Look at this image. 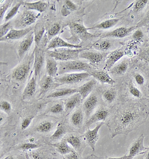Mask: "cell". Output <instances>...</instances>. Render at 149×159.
<instances>
[{
    "instance_id": "26",
    "label": "cell",
    "mask_w": 149,
    "mask_h": 159,
    "mask_svg": "<svg viewBox=\"0 0 149 159\" xmlns=\"http://www.w3.org/2000/svg\"><path fill=\"white\" fill-rule=\"evenodd\" d=\"M71 29L75 34L81 38H87V37L92 36L89 32H87V28L84 27L80 23H72L71 25Z\"/></svg>"
},
{
    "instance_id": "24",
    "label": "cell",
    "mask_w": 149,
    "mask_h": 159,
    "mask_svg": "<svg viewBox=\"0 0 149 159\" xmlns=\"http://www.w3.org/2000/svg\"><path fill=\"white\" fill-rule=\"evenodd\" d=\"M119 18H114V19H109L106 20L102 22V23L94 25L93 26L90 28H87L88 30L90 29H109L115 26L119 21Z\"/></svg>"
},
{
    "instance_id": "34",
    "label": "cell",
    "mask_w": 149,
    "mask_h": 159,
    "mask_svg": "<svg viewBox=\"0 0 149 159\" xmlns=\"http://www.w3.org/2000/svg\"><path fill=\"white\" fill-rule=\"evenodd\" d=\"M65 140L74 149H78L81 145V141L80 138L76 135H74V134H71V135L68 136Z\"/></svg>"
},
{
    "instance_id": "46",
    "label": "cell",
    "mask_w": 149,
    "mask_h": 159,
    "mask_svg": "<svg viewBox=\"0 0 149 159\" xmlns=\"http://www.w3.org/2000/svg\"><path fill=\"white\" fill-rule=\"evenodd\" d=\"M33 119H34V116H28V117H26L25 118V119H23L21 123L22 130H25V129L28 128V126L31 125V123H32Z\"/></svg>"
},
{
    "instance_id": "9",
    "label": "cell",
    "mask_w": 149,
    "mask_h": 159,
    "mask_svg": "<svg viewBox=\"0 0 149 159\" xmlns=\"http://www.w3.org/2000/svg\"><path fill=\"white\" fill-rule=\"evenodd\" d=\"M79 58L88 61L92 65H98L102 61L104 58V55L99 52L95 51H82L80 53Z\"/></svg>"
},
{
    "instance_id": "52",
    "label": "cell",
    "mask_w": 149,
    "mask_h": 159,
    "mask_svg": "<svg viewBox=\"0 0 149 159\" xmlns=\"http://www.w3.org/2000/svg\"><path fill=\"white\" fill-rule=\"evenodd\" d=\"M141 58L144 60L146 61L149 62V47L147 49L143 52L141 55Z\"/></svg>"
},
{
    "instance_id": "7",
    "label": "cell",
    "mask_w": 149,
    "mask_h": 159,
    "mask_svg": "<svg viewBox=\"0 0 149 159\" xmlns=\"http://www.w3.org/2000/svg\"><path fill=\"white\" fill-rule=\"evenodd\" d=\"M145 138V134H142L134 142L133 144L131 145V147H130L129 152H128V159H134L139 154L146 151L147 147H145L144 146Z\"/></svg>"
},
{
    "instance_id": "35",
    "label": "cell",
    "mask_w": 149,
    "mask_h": 159,
    "mask_svg": "<svg viewBox=\"0 0 149 159\" xmlns=\"http://www.w3.org/2000/svg\"><path fill=\"white\" fill-rule=\"evenodd\" d=\"M116 97V91L114 89H108L103 93V99L107 102L112 103Z\"/></svg>"
},
{
    "instance_id": "17",
    "label": "cell",
    "mask_w": 149,
    "mask_h": 159,
    "mask_svg": "<svg viewBox=\"0 0 149 159\" xmlns=\"http://www.w3.org/2000/svg\"><path fill=\"white\" fill-rule=\"evenodd\" d=\"M34 41V34L33 33H30L28 34L25 38L22 40L21 43H20L19 47H18L17 52L20 58H23L25 53L28 51L32 47L33 42Z\"/></svg>"
},
{
    "instance_id": "30",
    "label": "cell",
    "mask_w": 149,
    "mask_h": 159,
    "mask_svg": "<svg viewBox=\"0 0 149 159\" xmlns=\"http://www.w3.org/2000/svg\"><path fill=\"white\" fill-rule=\"evenodd\" d=\"M53 83V78L49 75H45L40 82V88L41 93H46L49 90Z\"/></svg>"
},
{
    "instance_id": "19",
    "label": "cell",
    "mask_w": 149,
    "mask_h": 159,
    "mask_svg": "<svg viewBox=\"0 0 149 159\" xmlns=\"http://www.w3.org/2000/svg\"><path fill=\"white\" fill-rule=\"evenodd\" d=\"M36 87H37V79L35 76H32L27 83L26 86H25V89L23 90V100H28L31 99L34 93L36 91Z\"/></svg>"
},
{
    "instance_id": "4",
    "label": "cell",
    "mask_w": 149,
    "mask_h": 159,
    "mask_svg": "<svg viewBox=\"0 0 149 159\" xmlns=\"http://www.w3.org/2000/svg\"><path fill=\"white\" fill-rule=\"evenodd\" d=\"M91 76L90 74L87 72H81V73H72L64 74L63 75L56 78V82L60 84H78L84 81Z\"/></svg>"
},
{
    "instance_id": "27",
    "label": "cell",
    "mask_w": 149,
    "mask_h": 159,
    "mask_svg": "<svg viewBox=\"0 0 149 159\" xmlns=\"http://www.w3.org/2000/svg\"><path fill=\"white\" fill-rule=\"evenodd\" d=\"M53 146H54L55 149H57V151H58L60 154L64 155V156L74 151L70 147H69V144L66 141V140H63L60 142L53 144Z\"/></svg>"
},
{
    "instance_id": "32",
    "label": "cell",
    "mask_w": 149,
    "mask_h": 159,
    "mask_svg": "<svg viewBox=\"0 0 149 159\" xmlns=\"http://www.w3.org/2000/svg\"><path fill=\"white\" fill-rule=\"evenodd\" d=\"M66 134V129L65 127L63 125L59 124L57 127L56 130L55 131V132L53 133L52 135L51 136L50 140H52V141H58V140H60V138H63L64 134Z\"/></svg>"
},
{
    "instance_id": "45",
    "label": "cell",
    "mask_w": 149,
    "mask_h": 159,
    "mask_svg": "<svg viewBox=\"0 0 149 159\" xmlns=\"http://www.w3.org/2000/svg\"><path fill=\"white\" fill-rule=\"evenodd\" d=\"M64 111V106L61 103H58L53 105L50 108V112L53 113V114H60L63 112Z\"/></svg>"
},
{
    "instance_id": "33",
    "label": "cell",
    "mask_w": 149,
    "mask_h": 159,
    "mask_svg": "<svg viewBox=\"0 0 149 159\" xmlns=\"http://www.w3.org/2000/svg\"><path fill=\"white\" fill-rule=\"evenodd\" d=\"M53 127L52 123L50 121H43L36 127V131L40 133H47L50 132Z\"/></svg>"
},
{
    "instance_id": "43",
    "label": "cell",
    "mask_w": 149,
    "mask_h": 159,
    "mask_svg": "<svg viewBox=\"0 0 149 159\" xmlns=\"http://www.w3.org/2000/svg\"><path fill=\"white\" fill-rule=\"evenodd\" d=\"M11 3H12L11 1H7L5 2V4H3V5H1V8H0V18H1V22H2L3 17L5 16V12L7 11V10H8L9 7L11 6Z\"/></svg>"
},
{
    "instance_id": "3",
    "label": "cell",
    "mask_w": 149,
    "mask_h": 159,
    "mask_svg": "<svg viewBox=\"0 0 149 159\" xmlns=\"http://www.w3.org/2000/svg\"><path fill=\"white\" fill-rule=\"evenodd\" d=\"M139 113L134 109H128L122 111L119 119V123L122 129H128L133 127L139 120Z\"/></svg>"
},
{
    "instance_id": "21",
    "label": "cell",
    "mask_w": 149,
    "mask_h": 159,
    "mask_svg": "<svg viewBox=\"0 0 149 159\" xmlns=\"http://www.w3.org/2000/svg\"><path fill=\"white\" fill-rule=\"evenodd\" d=\"M46 70L47 75L55 77L58 73V63L55 58L48 56L46 59Z\"/></svg>"
},
{
    "instance_id": "1",
    "label": "cell",
    "mask_w": 149,
    "mask_h": 159,
    "mask_svg": "<svg viewBox=\"0 0 149 159\" xmlns=\"http://www.w3.org/2000/svg\"><path fill=\"white\" fill-rule=\"evenodd\" d=\"M93 68L91 65L86 62L80 61H60L58 63V75L62 74L72 73H81L87 72L90 73Z\"/></svg>"
},
{
    "instance_id": "12",
    "label": "cell",
    "mask_w": 149,
    "mask_h": 159,
    "mask_svg": "<svg viewBox=\"0 0 149 159\" xmlns=\"http://www.w3.org/2000/svg\"><path fill=\"white\" fill-rule=\"evenodd\" d=\"M30 70V63H24L19 65L13 70L12 77L17 82H23L26 79Z\"/></svg>"
},
{
    "instance_id": "47",
    "label": "cell",
    "mask_w": 149,
    "mask_h": 159,
    "mask_svg": "<svg viewBox=\"0 0 149 159\" xmlns=\"http://www.w3.org/2000/svg\"><path fill=\"white\" fill-rule=\"evenodd\" d=\"M149 25V11L146 13L145 16L138 23L137 25V28H141L143 26H145V25Z\"/></svg>"
},
{
    "instance_id": "29",
    "label": "cell",
    "mask_w": 149,
    "mask_h": 159,
    "mask_svg": "<svg viewBox=\"0 0 149 159\" xmlns=\"http://www.w3.org/2000/svg\"><path fill=\"white\" fill-rule=\"evenodd\" d=\"M93 47L98 51L107 52L110 50V48L112 47V43L110 40L104 39V40H100L95 42Z\"/></svg>"
},
{
    "instance_id": "54",
    "label": "cell",
    "mask_w": 149,
    "mask_h": 159,
    "mask_svg": "<svg viewBox=\"0 0 149 159\" xmlns=\"http://www.w3.org/2000/svg\"><path fill=\"white\" fill-rule=\"evenodd\" d=\"M107 159H128V155H125L121 157H111V158H108Z\"/></svg>"
},
{
    "instance_id": "40",
    "label": "cell",
    "mask_w": 149,
    "mask_h": 159,
    "mask_svg": "<svg viewBox=\"0 0 149 159\" xmlns=\"http://www.w3.org/2000/svg\"><path fill=\"white\" fill-rule=\"evenodd\" d=\"M11 29V22H7V23L2 25L1 28H0V37H1V38L6 36Z\"/></svg>"
},
{
    "instance_id": "15",
    "label": "cell",
    "mask_w": 149,
    "mask_h": 159,
    "mask_svg": "<svg viewBox=\"0 0 149 159\" xmlns=\"http://www.w3.org/2000/svg\"><path fill=\"white\" fill-rule=\"evenodd\" d=\"M40 16V13H35L33 11L27 10L26 11L23 12L21 15L20 20V25L23 27H27L31 25L32 24L35 23L38 16Z\"/></svg>"
},
{
    "instance_id": "22",
    "label": "cell",
    "mask_w": 149,
    "mask_h": 159,
    "mask_svg": "<svg viewBox=\"0 0 149 159\" xmlns=\"http://www.w3.org/2000/svg\"><path fill=\"white\" fill-rule=\"evenodd\" d=\"M78 93V88H64L60 89L53 92L47 96V98H51V99H57V98H61L67 96H72L73 94Z\"/></svg>"
},
{
    "instance_id": "6",
    "label": "cell",
    "mask_w": 149,
    "mask_h": 159,
    "mask_svg": "<svg viewBox=\"0 0 149 159\" xmlns=\"http://www.w3.org/2000/svg\"><path fill=\"white\" fill-rule=\"evenodd\" d=\"M61 48H69V49H81V46L75 45V44L69 43L64 40L60 37H55L51 39L49 43L47 46V51L54 50L56 49H61Z\"/></svg>"
},
{
    "instance_id": "18",
    "label": "cell",
    "mask_w": 149,
    "mask_h": 159,
    "mask_svg": "<svg viewBox=\"0 0 149 159\" xmlns=\"http://www.w3.org/2000/svg\"><path fill=\"white\" fill-rule=\"evenodd\" d=\"M108 115H109V112L106 109H99V110L96 111L95 113L90 116V117L88 118L87 121H86V125L90 126V125L94 124V123H102L104 122L107 119Z\"/></svg>"
},
{
    "instance_id": "44",
    "label": "cell",
    "mask_w": 149,
    "mask_h": 159,
    "mask_svg": "<svg viewBox=\"0 0 149 159\" xmlns=\"http://www.w3.org/2000/svg\"><path fill=\"white\" fill-rule=\"evenodd\" d=\"M38 148V145L34 143H25L20 146L18 149H22V150H32V149H35Z\"/></svg>"
},
{
    "instance_id": "11",
    "label": "cell",
    "mask_w": 149,
    "mask_h": 159,
    "mask_svg": "<svg viewBox=\"0 0 149 159\" xmlns=\"http://www.w3.org/2000/svg\"><path fill=\"white\" fill-rule=\"evenodd\" d=\"M45 61V53L40 49L36 48L34 50V73L37 79L40 76L41 70L43 68Z\"/></svg>"
},
{
    "instance_id": "14",
    "label": "cell",
    "mask_w": 149,
    "mask_h": 159,
    "mask_svg": "<svg viewBox=\"0 0 149 159\" xmlns=\"http://www.w3.org/2000/svg\"><path fill=\"white\" fill-rule=\"evenodd\" d=\"M91 76H93L96 81H98L102 84H107L113 85L115 84V81L112 79L106 70H93L90 73Z\"/></svg>"
},
{
    "instance_id": "28",
    "label": "cell",
    "mask_w": 149,
    "mask_h": 159,
    "mask_svg": "<svg viewBox=\"0 0 149 159\" xmlns=\"http://www.w3.org/2000/svg\"><path fill=\"white\" fill-rule=\"evenodd\" d=\"M128 68V63L126 61L116 64L110 70V73L115 75H122L126 73Z\"/></svg>"
},
{
    "instance_id": "51",
    "label": "cell",
    "mask_w": 149,
    "mask_h": 159,
    "mask_svg": "<svg viewBox=\"0 0 149 159\" xmlns=\"http://www.w3.org/2000/svg\"><path fill=\"white\" fill-rule=\"evenodd\" d=\"M31 155H32V158L33 159H48L44 155L40 154L38 152H32Z\"/></svg>"
},
{
    "instance_id": "16",
    "label": "cell",
    "mask_w": 149,
    "mask_h": 159,
    "mask_svg": "<svg viewBox=\"0 0 149 159\" xmlns=\"http://www.w3.org/2000/svg\"><path fill=\"white\" fill-rule=\"evenodd\" d=\"M123 56H124V52L122 50L117 49L111 52L107 57L104 70H111Z\"/></svg>"
},
{
    "instance_id": "25",
    "label": "cell",
    "mask_w": 149,
    "mask_h": 159,
    "mask_svg": "<svg viewBox=\"0 0 149 159\" xmlns=\"http://www.w3.org/2000/svg\"><path fill=\"white\" fill-rule=\"evenodd\" d=\"M82 100L81 97L78 93L73 94L68 99V100L66 102L65 104V110L66 111H71L73 110L75 107L78 105L81 101Z\"/></svg>"
},
{
    "instance_id": "20",
    "label": "cell",
    "mask_w": 149,
    "mask_h": 159,
    "mask_svg": "<svg viewBox=\"0 0 149 159\" xmlns=\"http://www.w3.org/2000/svg\"><path fill=\"white\" fill-rule=\"evenodd\" d=\"M95 84H96V80L95 79H92V80H90L89 82L84 83L81 86L79 87L78 88V93L81 97L82 100L86 99V98L90 95L91 92L93 91Z\"/></svg>"
},
{
    "instance_id": "2",
    "label": "cell",
    "mask_w": 149,
    "mask_h": 159,
    "mask_svg": "<svg viewBox=\"0 0 149 159\" xmlns=\"http://www.w3.org/2000/svg\"><path fill=\"white\" fill-rule=\"evenodd\" d=\"M82 51H84V49L61 48V49L47 51V55L48 56L55 58L56 61H75L79 58V55Z\"/></svg>"
},
{
    "instance_id": "37",
    "label": "cell",
    "mask_w": 149,
    "mask_h": 159,
    "mask_svg": "<svg viewBox=\"0 0 149 159\" xmlns=\"http://www.w3.org/2000/svg\"><path fill=\"white\" fill-rule=\"evenodd\" d=\"M60 25L59 23H54L50 27V29L48 30L47 34H48V38L49 40H51L55 37H57V34L60 32Z\"/></svg>"
},
{
    "instance_id": "55",
    "label": "cell",
    "mask_w": 149,
    "mask_h": 159,
    "mask_svg": "<svg viewBox=\"0 0 149 159\" xmlns=\"http://www.w3.org/2000/svg\"><path fill=\"white\" fill-rule=\"evenodd\" d=\"M145 159H149V147H147L146 155H145Z\"/></svg>"
},
{
    "instance_id": "8",
    "label": "cell",
    "mask_w": 149,
    "mask_h": 159,
    "mask_svg": "<svg viewBox=\"0 0 149 159\" xmlns=\"http://www.w3.org/2000/svg\"><path fill=\"white\" fill-rule=\"evenodd\" d=\"M136 27H119L118 29L110 31L103 34L101 36V38H123L128 36L130 32H132Z\"/></svg>"
},
{
    "instance_id": "53",
    "label": "cell",
    "mask_w": 149,
    "mask_h": 159,
    "mask_svg": "<svg viewBox=\"0 0 149 159\" xmlns=\"http://www.w3.org/2000/svg\"><path fill=\"white\" fill-rule=\"evenodd\" d=\"M64 157H65L66 159H79L78 155L76 154V152L75 151L72 152L69 154L65 155Z\"/></svg>"
},
{
    "instance_id": "36",
    "label": "cell",
    "mask_w": 149,
    "mask_h": 159,
    "mask_svg": "<svg viewBox=\"0 0 149 159\" xmlns=\"http://www.w3.org/2000/svg\"><path fill=\"white\" fill-rule=\"evenodd\" d=\"M22 3H23L22 2H20L19 3H17V4H16L15 5H14V6H13L11 9V10L9 11L8 13H7L6 16H5V20H4L6 22V23H7V22H8L10 20H11L12 18H14V16H16V14H17V12H18V11H19L20 8L21 7Z\"/></svg>"
},
{
    "instance_id": "50",
    "label": "cell",
    "mask_w": 149,
    "mask_h": 159,
    "mask_svg": "<svg viewBox=\"0 0 149 159\" xmlns=\"http://www.w3.org/2000/svg\"><path fill=\"white\" fill-rule=\"evenodd\" d=\"M64 3H65V7L67 10L75 11L77 9V5L70 0H67V1L64 2Z\"/></svg>"
},
{
    "instance_id": "56",
    "label": "cell",
    "mask_w": 149,
    "mask_h": 159,
    "mask_svg": "<svg viewBox=\"0 0 149 159\" xmlns=\"http://www.w3.org/2000/svg\"><path fill=\"white\" fill-rule=\"evenodd\" d=\"M4 159H15V158H14L13 156H11V155H8V156L5 157Z\"/></svg>"
},
{
    "instance_id": "41",
    "label": "cell",
    "mask_w": 149,
    "mask_h": 159,
    "mask_svg": "<svg viewBox=\"0 0 149 159\" xmlns=\"http://www.w3.org/2000/svg\"><path fill=\"white\" fill-rule=\"evenodd\" d=\"M0 109H1L2 111L6 113L7 114H9L11 112L12 105L9 102L2 100L1 101V104H0Z\"/></svg>"
},
{
    "instance_id": "38",
    "label": "cell",
    "mask_w": 149,
    "mask_h": 159,
    "mask_svg": "<svg viewBox=\"0 0 149 159\" xmlns=\"http://www.w3.org/2000/svg\"><path fill=\"white\" fill-rule=\"evenodd\" d=\"M128 90H129V93L135 98H141L142 97V93L141 90L139 88H137L131 82H130L129 85H128Z\"/></svg>"
},
{
    "instance_id": "5",
    "label": "cell",
    "mask_w": 149,
    "mask_h": 159,
    "mask_svg": "<svg viewBox=\"0 0 149 159\" xmlns=\"http://www.w3.org/2000/svg\"><path fill=\"white\" fill-rule=\"evenodd\" d=\"M104 125V123H99L93 129H89L84 133V138L87 145L91 148L93 151H95V146L99 139V130Z\"/></svg>"
},
{
    "instance_id": "13",
    "label": "cell",
    "mask_w": 149,
    "mask_h": 159,
    "mask_svg": "<svg viewBox=\"0 0 149 159\" xmlns=\"http://www.w3.org/2000/svg\"><path fill=\"white\" fill-rule=\"evenodd\" d=\"M32 31V28H25V29H12L9 31V33L4 38H1V41H5V40H19L27 36Z\"/></svg>"
},
{
    "instance_id": "31",
    "label": "cell",
    "mask_w": 149,
    "mask_h": 159,
    "mask_svg": "<svg viewBox=\"0 0 149 159\" xmlns=\"http://www.w3.org/2000/svg\"><path fill=\"white\" fill-rule=\"evenodd\" d=\"M70 121L74 126H81L84 121V114H83L82 111L78 110L73 113L71 116Z\"/></svg>"
},
{
    "instance_id": "39",
    "label": "cell",
    "mask_w": 149,
    "mask_h": 159,
    "mask_svg": "<svg viewBox=\"0 0 149 159\" xmlns=\"http://www.w3.org/2000/svg\"><path fill=\"white\" fill-rule=\"evenodd\" d=\"M148 0H137L134 2L133 10L134 12H139L141 11L142 9L145 8V7L148 4Z\"/></svg>"
},
{
    "instance_id": "58",
    "label": "cell",
    "mask_w": 149,
    "mask_h": 159,
    "mask_svg": "<svg viewBox=\"0 0 149 159\" xmlns=\"http://www.w3.org/2000/svg\"><path fill=\"white\" fill-rule=\"evenodd\" d=\"M63 159H66V158H65V157H64V158H63Z\"/></svg>"
},
{
    "instance_id": "23",
    "label": "cell",
    "mask_w": 149,
    "mask_h": 159,
    "mask_svg": "<svg viewBox=\"0 0 149 159\" xmlns=\"http://www.w3.org/2000/svg\"><path fill=\"white\" fill-rule=\"evenodd\" d=\"M25 7H26L28 10L29 11H37L38 13H42L43 11H45L46 9L48 7V3L44 1H36V2H25Z\"/></svg>"
},
{
    "instance_id": "42",
    "label": "cell",
    "mask_w": 149,
    "mask_h": 159,
    "mask_svg": "<svg viewBox=\"0 0 149 159\" xmlns=\"http://www.w3.org/2000/svg\"><path fill=\"white\" fill-rule=\"evenodd\" d=\"M44 34H45V29H44V28H42L40 30L37 31L35 34H34V43L36 44V48H37L38 45L40 44Z\"/></svg>"
},
{
    "instance_id": "49",
    "label": "cell",
    "mask_w": 149,
    "mask_h": 159,
    "mask_svg": "<svg viewBox=\"0 0 149 159\" xmlns=\"http://www.w3.org/2000/svg\"><path fill=\"white\" fill-rule=\"evenodd\" d=\"M143 36H144V34H143L142 31L139 29H137L133 34V38L136 41H140L143 38Z\"/></svg>"
},
{
    "instance_id": "48",
    "label": "cell",
    "mask_w": 149,
    "mask_h": 159,
    "mask_svg": "<svg viewBox=\"0 0 149 159\" xmlns=\"http://www.w3.org/2000/svg\"><path fill=\"white\" fill-rule=\"evenodd\" d=\"M134 80H135L136 83H137L138 85L139 86L143 85L145 82L144 76L140 73H136L135 75H134Z\"/></svg>"
},
{
    "instance_id": "10",
    "label": "cell",
    "mask_w": 149,
    "mask_h": 159,
    "mask_svg": "<svg viewBox=\"0 0 149 159\" xmlns=\"http://www.w3.org/2000/svg\"><path fill=\"white\" fill-rule=\"evenodd\" d=\"M98 104L99 99L95 94H90L84 100V104H83V111H84V114L86 117H90Z\"/></svg>"
},
{
    "instance_id": "57",
    "label": "cell",
    "mask_w": 149,
    "mask_h": 159,
    "mask_svg": "<svg viewBox=\"0 0 149 159\" xmlns=\"http://www.w3.org/2000/svg\"><path fill=\"white\" fill-rule=\"evenodd\" d=\"M134 159H144L142 158V157H137V158H134Z\"/></svg>"
}]
</instances>
